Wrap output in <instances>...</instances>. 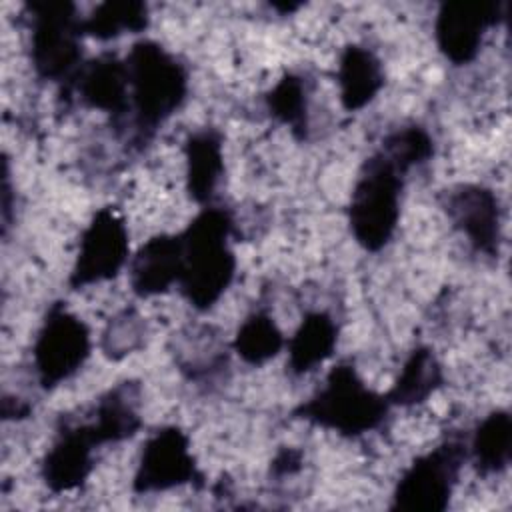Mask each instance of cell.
I'll list each match as a JSON object with an SVG mask.
<instances>
[{
	"label": "cell",
	"mask_w": 512,
	"mask_h": 512,
	"mask_svg": "<svg viewBox=\"0 0 512 512\" xmlns=\"http://www.w3.org/2000/svg\"><path fill=\"white\" fill-rule=\"evenodd\" d=\"M234 216L228 208L210 204L180 232L182 270L180 292L198 310H210L230 288L236 276V256L230 248Z\"/></svg>",
	"instance_id": "6da1fadb"
},
{
	"label": "cell",
	"mask_w": 512,
	"mask_h": 512,
	"mask_svg": "<svg viewBox=\"0 0 512 512\" xmlns=\"http://www.w3.org/2000/svg\"><path fill=\"white\" fill-rule=\"evenodd\" d=\"M130 84V122L138 144L148 142L188 96L186 66L160 42L138 40L124 58Z\"/></svg>",
	"instance_id": "7a4b0ae2"
},
{
	"label": "cell",
	"mask_w": 512,
	"mask_h": 512,
	"mask_svg": "<svg viewBox=\"0 0 512 512\" xmlns=\"http://www.w3.org/2000/svg\"><path fill=\"white\" fill-rule=\"evenodd\" d=\"M390 408L386 394L368 388L354 362L342 360L330 368L322 386L292 410V416L340 436L358 438L378 430Z\"/></svg>",
	"instance_id": "3957f363"
},
{
	"label": "cell",
	"mask_w": 512,
	"mask_h": 512,
	"mask_svg": "<svg viewBox=\"0 0 512 512\" xmlns=\"http://www.w3.org/2000/svg\"><path fill=\"white\" fill-rule=\"evenodd\" d=\"M406 174L382 150H374L360 166L346 214L356 244L366 252H380L392 240Z\"/></svg>",
	"instance_id": "277c9868"
},
{
	"label": "cell",
	"mask_w": 512,
	"mask_h": 512,
	"mask_svg": "<svg viewBox=\"0 0 512 512\" xmlns=\"http://www.w3.org/2000/svg\"><path fill=\"white\" fill-rule=\"evenodd\" d=\"M30 20V60L38 78L70 84L82 60V18L68 0L26 4Z\"/></svg>",
	"instance_id": "5b68a950"
},
{
	"label": "cell",
	"mask_w": 512,
	"mask_h": 512,
	"mask_svg": "<svg viewBox=\"0 0 512 512\" xmlns=\"http://www.w3.org/2000/svg\"><path fill=\"white\" fill-rule=\"evenodd\" d=\"M468 458L462 436H448L420 454L398 478L392 492V510L442 512L448 508L460 470Z\"/></svg>",
	"instance_id": "8992f818"
},
{
	"label": "cell",
	"mask_w": 512,
	"mask_h": 512,
	"mask_svg": "<svg viewBox=\"0 0 512 512\" xmlns=\"http://www.w3.org/2000/svg\"><path fill=\"white\" fill-rule=\"evenodd\" d=\"M92 350L90 328L62 302L50 304L32 346L34 370L44 390L70 380Z\"/></svg>",
	"instance_id": "52a82bcc"
},
{
	"label": "cell",
	"mask_w": 512,
	"mask_h": 512,
	"mask_svg": "<svg viewBox=\"0 0 512 512\" xmlns=\"http://www.w3.org/2000/svg\"><path fill=\"white\" fill-rule=\"evenodd\" d=\"M130 256V234L124 218L112 206H104L86 224L80 236L78 254L68 276V286L80 290L112 280L126 266Z\"/></svg>",
	"instance_id": "ba28073f"
},
{
	"label": "cell",
	"mask_w": 512,
	"mask_h": 512,
	"mask_svg": "<svg viewBox=\"0 0 512 512\" xmlns=\"http://www.w3.org/2000/svg\"><path fill=\"white\" fill-rule=\"evenodd\" d=\"M186 484L198 488L204 484V476L190 450V438L178 426H164L144 442L132 490L136 494H154Z\"/></svg>",
	"instance_id": "9c48e42d"
},
{
	"label": "cell",
	"mask_w": 512,
	"mask_h": 512,
	"mask_svg": "<svg viewBox=\"0 0 512 512\" xmlns=\"http://www.w3.org/2000/svg\"><path fill=\"white\" fill-rule=\"evenodd\" d=\"M502 18V2H442L434 22L438 50L456 66L470 64L478 56L486 32Z\"/></svg>",
	"instance_id": "30bf717a"
},
{
	"label": "cell",
	"mask_w": 512,
	"mask_h": 512,
	"mask_svg": "<svg viewBox=\"0 0 512 512\" xmlns=\"http://www.w3.org/2000/svg\"><path fill=\"white\" fill-rule=\"evenodd\" d=\"M102 446L80 418H62L56 438L40 462V478L52 494H64L80 488L94 470V452Z\"/></svg>",
	"instance_id": "8fae6325"
},
{
	"label": "cell",
	"mask_w": 512,
	"mask_h": 512,
	"mask_svg": "<svg viewBox=\"0 0 512 512\" xmlns=\"http://www.w3.org/2000/svg\"><path fill=\"white\" fill-rule=\"evenodd\" d=\"M444 212L476 252L498 256L502 212L496 192L482 184H458L444 194Z\"/></svg>",
	"instance_id": "7c38bea8"
},
{
	"label": "cell",
	"mask_w": 512,
	"mask_h": 512,
	"mask_svg": "<svg viewBox=\"0 0 512 512\" xmlns=\"http://www.w3.org/2000/svg\"><path fill=\"white\" fill-rule=\"evenodd\" d=\"M88 108L106 112L116 130L130 120V84L126 62L114 54L96 56L80 66L68 84Z\"/></svg>",
	"instance_id": "4fadbf2b"
},
{
	"label": "cell",
	"mask_w": 512,
	"mask_h": 512,
	"mask_svg": "<svg viewBox=\"0 0 512 512\" xmlns=\"http://www.w3.org/2000/svg\"><path fill=\"white\" fill-rule=\"evenodd\" d=\"M182 270V238L178 234H156L130 258V288L138 298L166 294L178 286Z\"/></svg>",
	"instance_id": "5bb4252c"
},
{
	"label": "cell",
	"mask_w": 512,
	"mask_h": 512,
	"mask_svg": "<svg viewBox=\"0 0 512 512\" xmlns=\"http://www.w3.org/2000/svg\"><path fill=\"white\" fill-rule=\"evenodd\" d=\"M140 406V384L136 380H124L98 396L94 406L88 410L86 422L90 424L102 446L118 444L132 438L140 430Z\"/></svg>",
	"instance_id": "9a60e30c"
},
{
	"label": "cell",
	"mask_w": 512,
	"mask_h": 512,
	"mask_svg": "<svg viewBox=\"0 0 512 512\" xmlns=\"http://www.w3.org/2000/svg\"><path fill=\"white\" fill-rule=\"evenodd\" d=\"M186 192L200 204H214L216 190L224 176V144L220 130L206 126L184 140Z\"/></svg>",
	"instance_id": "2e32d148"
},
{
	"label": "cell",
	"mask_w": 512,
	"mask_h": 512,
	"mask_svg": "<svg viewBox=\"0 0 512 512\" xmlns=\"http://www.w3.org/2000/svg\"><path fill=\"white\" fill-rule=\"evenodd\" d=\"M336 80L340 88V104L348 112H358L368 106L386 82L380 58L360 44H348L342 50Z\"/></svg>",
	"instance_id": "e0dca14e"
},
{
	"label": "cell",
	"mask_w": 512,
	"mask_h": 512,
	"mask_svg": "<svg viewBox=\"0 0 512 512\" xmlns=\"http://www.w3.org/2000/svg\"><path fill=\"white\" fill-rule=\"evenodd\" d=\"M340 328L334 316L326 310H310L286 342L288 368L294 376L312 372L326 362L338 346Z\"/></svg>",
	"instance_id": "ac0fdd59"
},
{
	"label": "cell",
	"mask_w": 512,
	"mask_h": 512,
	"mask_svg": "<svg viewBox=\"0 0 512 512\" xmlns=\"http://www.w3.org/2000/svg\"><path fill=\"white\" fill-rule=\"evenodd\" d=\"M442 384L444 372L434 350L430 346H418L408 354L386 398L390 406L410 408L424 404Z\"/></svg>",
	"instance_id": "d6986e66"
},
{
	"label": "cell",
	"mask_w": 512,
	"mask_h": 512,
	"mask_svg": "<svg viewBox=\"0 0 512 512\" xmlns=\"http://www.w3.org/2000/svg\"><path fill=\"white\" fill-rule=\"evenodd\" d=\"M468 456L480 476H494L508 468L512 456V416L508 410H492L472 432Z\"/></svg>",
	"instance_id": "ffe728a7"
},
{
	"label": "cell",
	"mask_w": 512,
	"mask_h": 512,
	"mask_svg": "<svg viewBox=\"0 0 512 512\" xmlns=\"http://www.w3.org/2000/svg\"><path fill=\"white\" fill-rule=\"evenodd\" d=\"M270 116L286 126L300 142L308 138L310 130V88L302 74L286 72L264 96Z\"/></svg>",
	"instance_id": "44dd1931"
},
{
	"label": "cell",
	"mask_w": 512,
	"mask_h": 512,
	"mask_svg": "<svg viewBox=\"0 0 512 512\" xmlns=\"http://www.w3.org/2000/svg\"><path fill=\"white\" fill-rule=\"evenodd\" d=\"M150 24L148 4L140 0H106L82 18L84 36L112 40L122 34L144 32Z\"/></svg>",
	"instance_id": "7402d4cb"
},
{
	"label": "cell",
	"mask_w": 512,
	"mask_h": 512,
	"mask_svg": "<svg viewBox=\"0 0 512 512\" xmlns=\"http://www.w3.org/2000/svg\"><path fill=\"white\" fill-rule=\"evenodd\" d=\"M284 346L286 338L282 330L278 328L276 320L264 310L248 314L238 326L232 340V350L236 352V356L250 366L266 364L268 360L276 358Z\"/></svg>",
	"instance_id": "603a6c76"
},
{
	"label": "cell",
	"mask_w": 512,
	"mask_h": 512,
	"mask_svg": "<svg viewBox=\"0 0 512 512\" xmlns=\"http://www.w3.org/2000/svg\"><path fill=\"white\" fill-rule=\"evenodd\" d=\"M378 150H382L404 172H410L434 156V138L424 126L406 124L390 130L382 138Z\"/></svg>",
	"instance_id": "cb8c5ba5"
},
{
	"label": "cell",
	"mask_w": 512,
	"mask_h": 512,
	"mask_svg": "<svg viewBox=\"0 0 512 512\" xmlns=\"http://www.w3.org/2000/svg\"><path fill=\"white\" fill-rule=\"evenodd\" d=\"M146 332V322L138 310L124 308L114 318H110L102 330L100 350L108 360L118 362L144 346Z\"/></svg>",
	"instance_id": "d4e9b609"
},
{
	"label": "cell",
	"mask_w": 512,
	"mask_h": 512,
	"mask_svg": "<svg viewBox=\"0 0 512 512\" xmlns=\"http://www.w3.org/2000/svg\"><path fill=\"white\" fill-rule=\"evenodd\" d=\"M304 464V456L298 448L286 446L282 450L276 452V456L270 462V474L274 478H284V476H292L296 474Z\"/></svg>",
	"instance_id": "484cf974"
}]
</instances>
